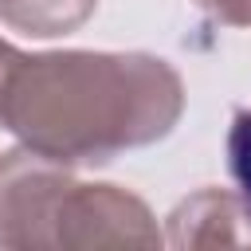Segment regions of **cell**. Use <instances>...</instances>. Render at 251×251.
<instances>
[{"label": "cell", "instance_id": "obj_2", "mask_svg": "<svg viewBox=\"0 0 251 251\" xmlns=\"http://www.w3.org/2000/svg\"><path fill=\"white\" fill-rule=\"evenodd\" d=\"M75 176L35 149L0 157V247H55V212Z\"/></svg>", "mask_w": 251, "mask_h": 251}, {"label": "cell", "instance_id": "obj_7", "mask_svg": "<svg viewBox=\"0 0 251 251\" xmlns=\"http://www.w3.org/2000/svg\"><path fill=\"white\" fill-rule=\"evenodd\" d=\"M220 24L231 27H251V0H200Z\"/></svg>", "mask_w": 251, "mask_h": 251}, {"label": "cell", "instance_id": "obj_1", "mask_svg": "<svg viewBox=\"0 0 251 251\" xmlns=\"http://www.w3.org/2000/svg\"><path fill=\"white\" fill-rule=\"evenodd\" d=\"M184 110L180 75L153 55H20L0 90V126L63 165H106L165 137Z\"/></svg>", "mask_w": 251, "mask_h": 251}, {"label": "cell", "instance_id": "obj_6", "mask_svg": "<svg viewBox=\"0 0 251 251\" xmlns=\"http://www.w3.org/2000/svg\"><path fill=\"white\" fill-rule=\"evenodd\" d=\"M227 169L239 188V200L251 212V110H239L227 129Z\"/></svg>", "mask_w": 251, "mask_h": 251}, {"label": "cell", "instance_id": "obj_8", "mask_svg": "<svg viewBox=\"0 0 251 251\" xmlns=\"http://www.w3.org/2000/svg\"><path fill=\"white\" fill-rule=\"evenodd\" d=\"M20 59V51L12 47V43H4L0 39V90H4V78H8V71H12V63Z\"/></svg>", "mask_w": 251, "mask_h": 251}, {"label": "cell", "instance_id": "obj_4", "mask_svg": "<svg viewBox=\"0 0 251 251\" xmlns=\"http://www.w3.org/2000/svg\"><path fill=\"white\" fill-rule=\"evenodd\" d=\"M169 243L173 247H251V212L243 200L204 188L176 204L169 216Z\"/></svg>", "mask_w": 251, "mask_h": 251}, {"label": "cell", "instance_id": "obj_3", "mask_svg": "<svg viewBox=\"0 0 251 251\" xmlns=\"http://www.w3.org/2000/svg\"><path fill=\"white\" fill-rule=\"evenodd\" d=\"M149 208L114 184H71L55 212V247H157Z\"/></svg>", "mask_w": 251, "mask_h": 251}, {"label": "cell", "instance_id": "obj_5", "mask_svg": "<svg viewBox=\"0 0 251 251\" xmlns=\"http://www.w3.org/2000/svg\"><path fill=\"white\" fill-rule=\"evenodd\" d=\"M98 0H0V20L27 35H63L75 31Z\"/></svg>", "mask_w": 251, "mask_h": 251}]
</instances>
